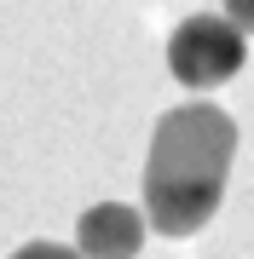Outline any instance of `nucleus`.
I'll return each instance as SVG.
<instances>
[{"mask_svg": "<svg viewBox=\"0 0 254 259\" xmlns=\"http://www.w3.org/2000/svg\"><path fill=\"white\" fill-rule=\"evenodd\" d=\"M237 121L220 104H179L156 121L144 156V219L162 236H197L226 202Z\"/></svg>", "mask_w": 254, "mask_h": 259, "instance_id": "1", "label": "nucleus"}, {"mask_svg": "<svg viewBox=\"0 0 254 259\" xmlns=\"http://www.w3.org/2000/svg\"><path fill=\"white\" fill-rule=\"evenodd\" d=\"M248 64V29L237 18H185L168 35V69L191 93H214Z\"/></svg>", "mask_w": 254, "mask_h": 259, "instance_id": "2", "label": "nucleus"}, {"mask_svg": "<svg viewBox=\"0 0 254 259\" xmlns=\"http://www.w3.org/2000/svg\"><path fill=\"white\" fill-rule=\"evenodd\" d=\"M144 213L139 207H122V202H98V207H87L81 213V225H76V248L87 259H133L144 248Z\"/></svg>", "mask_w": 254, "mask_h": 259, "instance_id": "3", "label": "nucleus"}, {"mask_svg": "<svg viewBox=\"0 0 254 259\" xmlns=\"http://www.w3.org/2000/svg\"><path fill=\"white\" fill-rule=\"evenodd\" d=\"M12 259H87L81 248H58V242H29V248H18Z\"/></svg>", "mask_w": 254, "mask_h": 259, "instance_id": "4", "label": "nucleus"}, {"mask_svg": "<svg viewBox=\"0 0 254 259\" xmlns=\"http://www.w3.org/2000/svg\"><path fill=\"white\" fill-rule=\"evenodd\" d=\"M226 18H237V23L254 35V0H226Z\"/></svg>", "mask_w": 254, "mask_h": 259, "instance_id": "5", "label": "nucleus"}]
</instances>
